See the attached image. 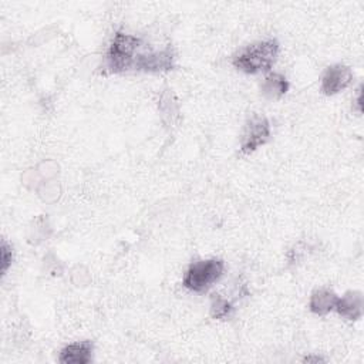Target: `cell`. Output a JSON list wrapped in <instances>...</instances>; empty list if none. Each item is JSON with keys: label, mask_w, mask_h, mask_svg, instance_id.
<instances>
[{"label": "cell", "mask_w": 364, "mask_h": 364, "mask_svg": "<svg viewBox=\"0 0 364 364\" xmlns=\"http://www.w3.org/2000/svg\"><path fill=\"white\" fill-rule=\"evenodd\" d=\"M0 255H1V273L4 274V273H6V270L9 269V266L11 264V259H13L11 247L6 243V240H3V242H1Z\"/></svg>", "instance_id": "obj_12"}, {"label": "cell", "mask_w": 364, "mask_h": 364, "mask_svg": "<svg viewBox=\"0 0 364 364\" xmlns=\"http://www.w3.org/2000/svg\"><path fill=\"white\" fill-rule=\"evenodd\" d=\"M262 94L269 98V100H277L282 95H284L289 90V82L287 80L280 75V74H270L264 78V81L262 82Z\"/></svg>", "instance_id": "obj_10"}, {"label": "cell", "mask_w": 364, "mask_h": 364, "mask_svg": "<svg viewBox=\"0 0 364 364\" xmlns=\"http://www.w3.org/2000/svg\"><path fill=\"white\" fill-rule=\"evenodd\" d=\"M270 138V124L266 117L260 114H253L245 124L242 138H240V151L243 154H250L259 146L264 145Z\"/></svg>", "instance_id": "obj_4"}, {"label": "cell", "mask_w": 364, "mask_h": 364, "mask_svg": "<svg viewBox=\"0 0 364 364\" xmlns=\"http://www.w3.org/2000/svg\"><path fill=\"white\" fill-rule=\"evenodd\" d=\"M232 311V304L220 294H213L210 300V316L213 318H226Z\"/></svg>", "instance_id": "obj_11"}, {"label": "cell", "mask_w": 364, "mask_h": 364, "mask_svg": "<svg viewBox=\"0 0 364 364\" xmlns=\"http://www.w3.org/2000/svg\"><path fill=\"white\" fill-rule=\"evenodd\" d=\"M353 80L351 68L343 64H334L326 68L321 75V91L326 95H334L350 85Z\"/></svg>", "instance_id": "obj_5"}, {"label": "cell", "mask_w": 364, "mask_h": 364, "mask_svg": "<svg viewBox=\"0 0 364 364\" xmlns=\"http://www.w3.org/2000/svg\"><path fill=\"white\" fill-rule=\"evenodd\" d=\"M277 53L279 43L276 40L257 41L239 50L233 55L232 64L246 74H256L270 70L277 58Z\"/></svg>", "instance_id": "obj_1"}, {"label": "cell", "mask_w": 364, "mask_h": 364, "mask_svg": "<svg viewBox=\"0 0 364 364\" xmlns=\"http://www.w3.org/2000/svg\"><path fill=\"white\" fill-rule=\"evenodd\" d=\"M337 313L348 320H358L363 316V294L360 291H347L337 299Z\"/></svg>", "instance_id": "obj_8"}, {"label": "cell", "mask_w": 364, "mask_h": 364, "mask_svg": "<svg viewBox=\"0 0 364 364\" xmlns=\"http://www.w3.org/2000/svg\"><path fill=\"white\" fill-rule=\"evenodd\" d=\"M225 270V263L220 259H208L192 263L185 276L183 286L192 291L202 293L220 279Z\"/></svg>", "instance_id": "obj_3"}, {"label": "cell", "mask_w": 364, "mask_h": 364, "mask_svg": "<svg viewBox=\"0 0 364 364\" xmlns=\"http://www.w3.org/2000/svg\"><path fill=\"white\" fill-rule=\"evenodd\" d=\"M304 361H321V358H318V357H306Z\"/></svg>", "instance_id": "obj_13"}, {"label": "cell", "mask_w": 364, "mask_h": 364, "mask_svg": "<svg viewBox=\"0 0 364 364\" xmlns=\"http://www.w3.org/2000/svg\"><path fill=\"white\" fill-rule=\"evenodd\" d=\"M94 346L91 341H78L68 344L60 351L58 361L63 364H87L91 361Z\"/></svg>", "instance_id": "obj_7"}, {"label": "cell", "mask_w": 364, "mask_h": 364, "mask_svg": "<svg viewBox=\"0 0 364 364\" xmlns=\"http://www.w3.org/2000/svg\"><path fill=\"white\" fill-rule=\"evenodd\" d=\"M141 46V38L136 36L125 34V33H115L111 46L105 54L104 68L108 73H122L134 65L136 57L135 51Z\"/></svg>", "instance_id": "obj_2"}, {"label": "cell", "mask_w": 364, "mask_h": 364, "mask_svg": "<svg viewBox=\"0 0 364 364\" xmlns=\"http://www.w3.org/2000/svg\"><path fill=\"white\" fill-rule=\"evenodd\" d=\"M175 54L171 47L162 51L139 54L134 61V67L142 71H168L173 68Z\"/></svg>", "instance_id": "obj_6"}, {"label": "cell", "mask_w": 364, "mask_h": 364, "mask_svg": "<svg viewBox=\"0 0 364 364\" xmlns=\"http://www.w3.org/2000/svg\"><path fill=\"white\" fill-rule=\"evenodd\" d=\"M337 299L338 297L336 296L334 291H331L328 289H318L311 294L309 307L313 313L323 316V314L330 313L336 307Z\"/></svg>", "instance_id": "obj_9"}]
</instances>
